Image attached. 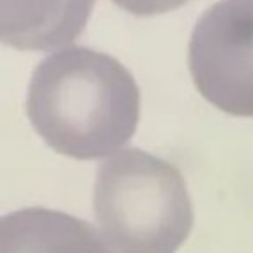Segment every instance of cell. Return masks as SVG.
<instances>
[{"label":"cell","mask_w":253,"mask_h":253,"mask_svg":"<svg viewBox=\"0 0 253 253\" xmlns=\"http://www.w3.org/2000/svg\"><path fill=\"white\" fill-rule=\"evenodd\" d=\"M0 253H114L84 219L46 207H27L0 221Z\"/></svg>","instance_id":"5b68a950"},{"label":"cell","mask_w":253,"mask_h":253,"mask_svg":"<svg viewBox=\"0 0 253 253\" xmlns=\"http://www.w3.org/2000/svg\"><path fill=\"white\" fill-rule=\"evenodd\" d=\"M94 212L119 253H175L193 227L181 172L142 149L121 151L99 165Z\"/></svg>","instance_id":"7a4b0ae2"},{"label":"cell","mask_w":253,"mask_h":253,"mask_svg":"<svg viewBox=\"0 0 253 253\" xmlns=\"http://www.w3.org/2000/svg\"><path fill=\"white\" fill-rule=\"evenodd\" d=\"M121 9L136 16H152V14L169 13L184 5L188 0H114Z\"/></svg>","instance_id":"8992f818"},{"label":"cell","mask_w":253,"mask_h":253,"mask_svg":"<svg viewBox=\"0 0 253 253\" xmlns=\"http://www.w3.org/2000/svg\"><path fill=\"white\" fill-rule=\"evenodd\" d=\"M25 108L38 135L53 151L75 160H97L135 135L140 92L117 59L71 46L39 62Z\"/></svg>","instance_id":"6da1fadb"},{"label":"cell","mask_w":253,"mask_h":253,"mask_svg":"<svg viewBox=\"0 0 253 253\" xmlns=\"http://www.w3.org/2000/svg\"><path fill=\"white\" fill-rule=\"evenodd\" d=\"M188 62L211 105L253 117V0H218L207 9L191 34Z\"/></svg>","instance_id":"3957f363"},{"label":"cell","mask_w":253,"mask_h":253,"mask_svg":"<svg viewBox=\"0 0 253 253\" xmlns=\"http://www.w3.org/2000/svg\"><path fill=\"white\" fill-rule=\"evenodd\" d=\"M96 0H0L2 42L18 50H53L84 32Z\"/></svg>","instance_id":"277c9868"}]
</instances>
